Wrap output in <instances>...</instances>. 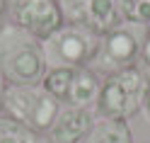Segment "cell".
Masks as SVG:
<instances>
[{"label":"cell","instance_id":"cell-9","mask_svg":"<svg viewBox=\"0 0 150 143\" xmlns=\"http://www.w3.org/2000/svg\"><path fill=\"white\" fill-rule=\"evenodd\" d=\"M124 22L116 0H87V10H85V24L87 29H92L97 36H104L107 32L116 29Z\"/></svg>","mask_w":150,"mask_h":143},{"label":"cell","instance_id":"cell-16","mask_svg":"<svg viewBox=\"0 0 150 143\" xmlns=\"http://www.w3.org/2000/svg\"><path fill=\"white\" fill-rule=\"evenodd\" d=\"M140 61H143L148 68H150V32H148L145 41H143V49H140Z\"/></svg>","mask_w":150,"mask_h":143},{"label":"cell","instance_id":"cell-2","mask_svg":"<svg viewBox=\"0 0 150 143\" xmlns=\"http://www.w3.org/2000/svg\"><path fill=\"white\" fill-rule=\"evenodd\" d=\"M148 80L150 78H145V73L138 65L109 73L102 80L95 114L99 119H126L128 121L133 114L140 112Z\"/></svg>","mask_w":150,"mask_h":143},{"label":"cell","instance_id":"cell-1","mask_svg":"<svg viewBox=\"0 0 150 143\" xmlns=\"http://www.w3.org/2000/svg\"><path fill=\"white\" fill-rule=\"evenodd\" d=\"M46 70L41 39L12 22L0 27V78L5 85H39Z\"/></svg>","mask_w":150,"mask_h":143},{"label":"cell","instance_id":"cell-4","mask_svg":"<svg viewBox=\"0 0 150 143\" xmlns=\"http://www.w3.org/2000/svg\"><path fill=\"white\" fill-rule=\"evenodd\" d=\"M49 68H85L92 65L99 49V36L85 24L63 22L41 41Z\"/></svg>","mask_w":150,"mask_h":143},{"label":"cell","instance_id":"cell-12","mask_svg":"<svg viewBox=\"0 0 150 143\" xmlns=\"http://www.w3.org/2000/svg\"><path fill=\"white\" fill-rule=\"evenodd\" d=\"M70 78H73V68H49L44 75L41 85L58 102L65 100V92H68V85H70Z\"/></svg>","mask_w":150,"mask_h":143},{"label":"cell","instance_id":"cell-7","mask_svg":"<svg viewBox=\"0 0 150 143\" xmlns=\"http://www.w3.org/2000/svg\"><path fill=\"white\" fill-rule=\"evenodd\" d=\"M97 121L95 109L65 107L58 112L53 126L49 129V143H85Z\"/></svg>","mask_w":150,"mask_h":143},{"label":"cell","instance_id":"cell-14","mask_svg":"<svg viewBox=\"0 0 150 143\" xmlns=\"http://www.w3.org/2000/svg\"><path fill=\"white\" fill-rule=\"evenodd\" d=\"M63 22L68 24H82L85 22V10H87V0H56Z\"/></svg>","mask_w":150,"mask_h":143},{"label":"cell","instance_id":"cell-10","mask_svg":"<svg viewBox=\"0 0 150 143\" xmlns=\"http://www.w3.org/2000/svg\"><path fill=\"white\" fill-rule=\"evenodd\" d=\"M85 143H133V133L126 119H99L95 121Z\"/></svg>","mask_w":150,"mask_h":143},{"label":"cell","instance_id":"cell-3","mask_svg":"<svg viewBox=\"0 0 150 143\" xmlns=\"http://www.w3.org/2000/svg\"><path fill=\"white\" fill-rule=\"evenodd\" d=\"M3 109L7 117L22 121L36 133H49L61 112V102L44 85H5Z\"/></svg>","mask_w":150,"mask_h":143},{"label":"cell","instance_id":"cell-6","mask_svg":"<svg viewBox=\"0 0 150 143\" xmlns=\"http://www.w3.org/2000/svg\"><path fill=\"white\" fill-rule=\"evenodd\" d=\"M5 12L12 24L27 29L41 41L63 24L56 0H7Z\"/></svg>","mask_w":150,"mask_h":143},{"label":"cell","instance_id":"cell-17","mask_svg":"<svg viewBox=\"0 0 150 143\" xmlns=\"http://www.w3.org/2000/svg\"><path fill=\"white\" fill-rule=\"evenodd\" d=\"M5 7H7V0H0V17H3V12H5Z\"/></svg>","mask_w":150,"mask_h":143},{"label":"cell","instance_id":"cell-8","mask_svg":"<svg viewBox=\"0 0 150 143\" xmlns=\"http://www.w3.org/2000/svg\"><path fill=\"white\" fill-rule=\"evenodd\" d=\"M99 88L102 80L97 70H92L90 65L85 68H73V78L65 92V104L68 107H80V109H95L97 97H99Z\"/></svg>","mask_w":150,"mask_h":143},{"label":"cell","instance_id":"cell-18","mask_svg":"<svg viewBox=\"0 0 150 143\" xmlns=\"http://www.w3.org/2000/svg\"><path fill=\"white\" fill-rule=\"evenodd\" d=\"M3 88H5V85L0 83V112H3Z\"/></svg>","mask_w":150,"mask_h":143},{"label":"cell","instance_id":"cell-13","mask_svg":"<svg viewBox=\"0 0 150 143\" xmlns=\"http://www.w3.org/2000/svg\"><path fill=\"white\" fill-rule=\"evenodd\" d=\"M121 17L126 22H136V24H150V0H116Z\"/></svg>","mask_w":150,"mask_h":143},{"label":"cell","instance_id":"cell-5","mask_svg":"<svg viewBox=\"0 0 150 143\" xmlns=\"http://www.w3.org/2000/svg\"><path fill=\"white\" fill-rule=\"evenodd\" d=\"M145 36H148L145 24L124 20L116 29L99 36V49H97L95 61H92V70L109 75V73L136 65V61L140 58V49H143Z\"/></svg>","mask_w":150,"mask_h":143},{"label":"cell","instance_id":"cell-11","mask_svg":"<svg viewBox=\"0 0 150 143\" xmlns=\"http://www.w3.org/2000/svg\"><path fill=\"white\" fill-rule=\"evenodd\" d=\"M0 143H46L41 133L12 117H0Z\"/></svg>","mask_w":150,"mask_h":143},{"label":"cell","instance_id":"cell-15","mask_svg":"<svg viewBox=\"0 0 150 143\" xmlns=\"http://www.w3.org/2000/svg\"><path fill=\"white\" fill-rule=\"evenodd\" d=\"M140 112H143V117L150 121V80H148V88H145V95H143V104H140Z\"/></svg>","mask_w":150,"mask_h":143}]
</instances>
